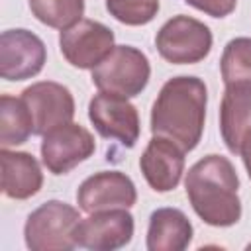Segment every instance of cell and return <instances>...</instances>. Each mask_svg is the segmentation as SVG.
<instances>
[{"label": "cell", "instance_id": "1", "mask_svg": "<svg viewBox=\"0 0 251 251\" xmlns=\"http://www.w3.org/2000/svg\"><path fill=\"white\" fill-rule=\"evenodd\" d=\"M208 90L198 76L167 80L151 110L153 135L175 141L184 153L192 151L204 129Z\"/></svg>", "mask_w": 251, "mask_h": 251}, {"label": "cell", "instance_id": "2", "mask_svg": "<svg viewBox=\"0 0 251 251\" xmlns=\"http://www.w3.org/2000/svg\"><path fill=\"white\" fill-rule=\"evenodd\" d=\"M184 188L194 212L208 226L227 227L241 218L239 178L229 159L206 155L196 161L186 173Z\"/></svg>", "mask_w": 251, "mask_h": 251}, {"label": "cell", "instance_id": "3", "mask_svg": "<svg viewBox=\"0 0 251 251\" xmlns=\"http://www.w3.org/2000/svg\"><path fill=\"white\" fill-rule=\"evenodd\" d=\"M78 222V210L65 202L49 200L29 214L24 227L25 245L31 251H69L76 247L75 229Z\"/></svg>", "mask_w": 251, "mask_h": 251}, {"label": "cell", "instance_id": "4", "mask_svg": "<svg viewBox=\"0 0 251 251\" xmlns=\"http://www.w3.org/2000/svg\"><path fill=\"white\" fill-rule=\"evenodd\" d=\"M149 75L151 67L145 53L131 45H118L92 69V82L100 92L131 98L147 86Z\"/></svg>", "mask_w": 251, "mask_h": 251}, {"label": "cell", "instance_id": "5", "mask_svg": "<svg viewBox=\"0 0 251 251\" xmlns=\"http://www.w3.org/2000/svg\"><path fill=\"white\" fill-rule=\"evenodd\" d=\"M159 55L173 65H192L202 61L212 49V33L202 22L178 14L163 24L155 37Z\"/></svg>", "mask_w": 251, "mask_h": 251}, {"label": "cell", "instance_id": "6", "mask_svg": "<svg viewBox=\"0 0 251 251\" xmlns=\"http://www.w3.org/2000/svg\"><path fill=\"white\" fill-rule=\"evenodd\" d=\"M92 133L78 124H63L43 135L41 161L53 175H67L94 153Z\"/></svg>", "mask_w": 251, "mask_h": 251}, {"label": "cell", "instance_id": "7", "mask_svg": "<svg viewBox=\"0 0 251 251\" xmlns=\"http://www.w3.org/2000/svg\"><path fill=\"white\" fill-rule=\"evenodd\" d=\"M59 45L63 57L76 69H94L114 49V33L100 22L78 20L61 29Z\"/></svg>", "mask_w": 251, "mask_h": 251}, {"label": "cell", "instance_id": "8", "mask_svg": "<svg viewBox=\"0 0 251 251\" xmlns=\"http://www.w3.org/2000/svg\"><path fill=\"white\" fill-rule=\"evenodd\" d=\"M88 118L106 139H116L124 147H133L139 137V116L126 96L98 92L88 104Z\"/></svg>", "mask_w": 251, "mask_h": 251}, {"label": "cell", "instance_id": "9", "mask_svg": "<svg viewBox=\"0 0 251 251\" xmlns=\"http://www.w3.org/2000/svg\"><path fill=\"white\" fill-rule=\"evenodd\" d=\"M47 59L43 41L27 29H6L0 35V76L25 80L35 76Z\"/></svg>", "mask_w": 251, "mask_h": 251}, {"label": "cell", "instance_id": "10", "mask_svg": "<svg viewBox=\"0 0 251 251\" xmlns=\"http://www.w3.org/2000/svg\"><path fill=\"white\" fill-rule=\"evenodd\" d=\"M22 98L31 112L35 135H45L47 131L69 124L75 116L73 94L59 82H35L22 92Z\"/></svg>", "mask_w": 251, "mask_h": 251}, {"label": "cell", "instance_id": "11", "mask_svg": "<svg viewBox=\"0 0 251 251\" xmlns=\"http://www.w3.org/2000/svg\"><path fill=\"white\" fill-rule=\"evenodd\" d=\"M133 237V216L127 208L94 212L80 218L75 229L76 245L94 251H112L127 245Z\"/></svg>", "mask_w": 251, "mask_h": 251}, {"label": "cell", "instance_id": "12", "mask_svg": "<svg viewBox=\"0 0 251 251\" xmlns=\"http://www.w3.org/2000/svg\"><path fill=\"white\" fill-rule=\"evenodd\" d=\"M137 200L135 184L120 171H100L88 176L76 190L78 208L94 214L102 210L129 208Z\"/></svg>", "mask_w": 251, "mask_h": 251}, {"label": "cell", "instance_id": "13", "mask_svg": "<svg viewBox=\"0 0 251 251\" xmlns=\"http://www.w3.org/2000/svg\"><path fill=\"white\" fill-rule=\"evenodd\" d=\"M141 173L155 192L176 188L184 171V151L171 139L153 135L139 159Z\"/></svg>", "mask_w": 251, "mask_h": 251}, {"label": "cell", "instance_id": "14", "mask_svg": "<svg viewBox=\"0 0 251 251\" xmlns=\"http://www.w3.org/2000/svg\"><path fill=\"white\" fill-rule=\"evenodd\" d=\"M2 165V192L16 200H25L39 192L43 184V175L39 163L29 153L8 151L6 147L0 151Z\"/></svg>", "mask_w": 251, "mask_h": 251}, {"label": "cell", "instance_id": "15", "mask_svg": "<svg viewBox=\"0 0 251 251\" xmlns=\"http://www.w3.org/2000/svg\"><path fill=\"white\" fill-rule=\"evenodd\" d=\"M192 239L188 218L176 208H159L149 218L147 249L149 251H182Z\"/></svg>", "mask_w": 251, "mask_h": 251}, {"label": "cell", "instance_id": "16", "mask_svg": "<svg viewBox=\"0 0 251 251\" xmlns=\"http://www.w3.org/2000/svg\"><path fill=\"white\" fill-rule=\"evenodd\" d=\"M222 137L231 153H239L245 135L251 131V90L226 88L220 106Z\"/></svg>", "mask_w": 251, "mask_h": 251}, {"label": "cell", "instance_id": "17", "mask_svg": "<svg viewBox=\"0 0 251 251\" xmlns=\"http://www.w3.org/2000/svg\"><path fill=\"white\" fill-rule=\"evenodd\" d=\"M33 133V118L24 98L2 94L0 98V143L2 147H14L27 141Z\"/></svg>", "mask_w": 251, "mask_h": 251}, {"label": "cell", "instance_id": "18", "mask_svg": "<svg viewBox=\"0 0 251 251\" xmlns=\"http://www.w3.org/2000/svg\"><path fill=\"white\" fill-rule=\"evenodd\" d=\"M220 67L226 88L251 90V39H231L224 49Z\"/></svg>", "mask_w": 251, "mask_h": 251}, {"label": "cell", "instance_id": "19", "mask_svg": "<svg viewBox=\"0 0 251 251\" xmlns=\"http://www.w3.org/2000/svg\"><path fill=\"white\" fill-rule=\"evenodd\" d=\"M29 10L41 24L67 29L82 20L84 0H29Z\"/></svg>", "mask_w": 251, "mask_h": 251}, {"label": "cell", "instance_id": "20", "mask_svg": "<svg viewBox=\"0 0 251 251\" xmlns=\"http://www.w3.org/2000/svg\"><path fill=\"white\" fill-rule=\"evenodd\" d=\"M106 10L126 25H143L157 16L159 0H106Z\"/></svg>", "mask_w": 251, "mask_h": 251}, {"label": "cell", "instance_id": "21", "mask_svg": "<svg viewBox=\"0 0 251 251\" xmlns=\"http://www.w3.org/2000/svg\"><path fill=\"white\" fill-rule=\"evenodd\" d=\"M186 4L194 6L196 10L212 16V18H226L235 10L237 0H186Z\"/></svg>", "mask_w": 251, "mask_h": 251}, {"label": "cell", "instance_id": "22", "mask_svg": "<svg viewBox=\"0 0 251 251\" xmlns=\"http://www.w3.org/2000/svg\"><path fill=\"white\" fill-rule=\"evenodd\" d=\"M239 153H241V157H243V165H245L247 175H249V178H251V131L245 135V139H243V143H241Z\"/></svg>", "mask_w": 251, "mask_h": 251}]
</instances>
